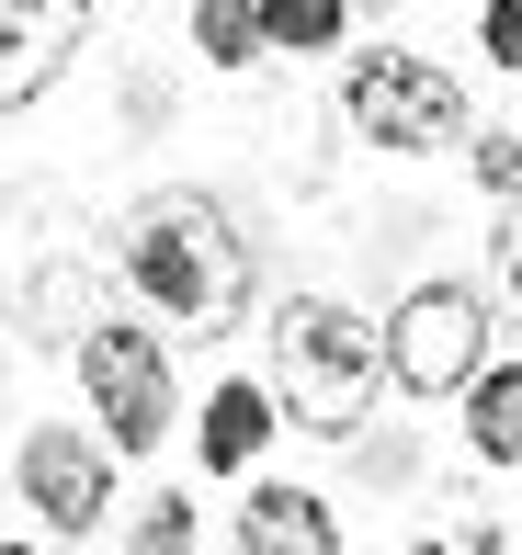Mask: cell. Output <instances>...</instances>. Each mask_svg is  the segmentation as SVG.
Segmentation results:
<instances>
[{
  "mask_svg": "<svg viewBox=\"0 0 522 555\" xmlns=\"http://www.w3.org/2000/svg\"><path fill=\"white\" fill-rule=\"evenodd\" d=\"M126 284L170 318V330L216 340V330L251 318V238L228 227L216 193H148L126 216Z\"/></svg>",
  "mask_w": 522,
  "mask_h": 555,
  "instance_id": "6da1fadb",
  "label": "cell"
},
{
  "mask_svg": "<svg viewBox=\"0 0 522 555\" xmlns=\"http://www.w3.org/2000/svg\"><path fill=\"white\" fill-rule=\"evenodd\" d=\"M272 409L318 442H353V420L375 409V374H386V330L330 295H284L272 307Z\"/></svg>",
  "mask_w": 522,
  "mask_h": 555,
  "instance_id": "7a4b0ae2",
  "label": "cell"
},
{
  "mask_svg": "<svg viewBox=\"0 0 522 555\" xmlns=\"http://www.w3.org/2000/svg\"><path fill=\"white\" fill-rule=\"evenodd\" d=\"M341 114H353L364 147L386 159H432V147L466 137V80L443 57H409V46H375V57L341 68Z\"/></svg>",
  "mask_w": 522,
  "mask_h": 555,
  "instance_id": "3957f363",
  "label": "cell"
},
{
  "mask_svg": "<svg viewBox=\"0 0 522 555\" xmlns=\"http://www.w3.org/2000/svg\"><path fill=\"white\" fill-rule=\"evenodd\" d=\"M80 397H91V420H103V442L114 453H160L170 442V351L137 330V318H91L80 330Z\"/></svg>",
  "mask_w": 522,
  "mask_h": 555,
  "instance_id": "277c9868",
  "label": "cell"
},
{
  "mask_svg": "<svg viewBox=\"0 0 522 555\" xmlns=\"http://www.w3.org/2000/svg\"><path fill=\"white\" fill-rule=\"evenodd\" d=\"M488 363V295L478 284H420L386 318V386L397 397H466V374Z\"/></svg>",
  "mask_w": 522,
  "mask_h": 555,
  "instance_id": "5b68a950",
  "label": "cell"
},
{
  "mask_svg": "<svg viewBox=\"0 0 522 555\" xmlns=\"http://www.w3.org/2000/svg\"><path fill=\"white\" fill-rule=\"evenodd\" d=\"M114 465H126V453H114L103 431H80V420H46V431H23V453H12L23 511H35L58 544L103 533V511H114Z\"/></svg>",
  "mask_w": 522,
  "mask_h": 555,
  "instance_id": "8992f818",
  "label": "cell"
},
{
  "mask_svg": "<svg viewBox=\"0 0 522 555\" xmlns=\"http://www.w3.org/2000/svg\"><path fill=\"white\" fill-rule=\"evenodd\" d=\"M80 23L91 0H0V114L58 91V68L80 57Z\"/></svg>",
  "mask_w": 522,
  "mask_h": 555,
  "instance_id": "52a82bcc",
  "label": "cell"
},
{
  "mask_svg": "<svg viewBox=\"0 0 522 555\" xmlns=\"http://www.w3.org/2000/svg\"><path fill=\"white\" fill-rule=\"evenodd\" d=\"M262 442H272V386H216L205 397V431H193V453H205V476H251L262 465Z\"/></svg>",
  "mask_w": 522,
  "mask_h": 555,
  "instance_id": "ba28073f",
  "label": "cell"
},
{
  "mask_svg": "<svg viewBox=\"0 0 522 555\" xmlns=\"http://www.w3.org/2000/svg\"><path fill=\"white\" fill-rule=\"evenodd\" d=\"M239 544H251V555H330L341 521L318 511L307 488H251V499H239Z\"/></svg>",
  "mask_w": 522,
  "mask_h": 555,
  "instance_id": "9c48e42d",
  "label": "cell"
},
{
  "mask_svg": "<svg viewBox=\"0 0 522 555\" xmlns=\"http://www.w3.org/2000/svg\"><path fill=\"white\" fill-rule=\"evenodd\" d=\"M466 453H478V465H522V363L466 374Z\"/></svg>",
  "mask_w": 522,
  "mask_h": 555,
  "instance_id": "30bf717a",
  "label": "cell"
},
{
  "mask_svg": "<svg viewBox=\"0 0 522 555\" xmlns=\"http://www.w3.org/2000/svg\"><path fill=\"white\" fill-rule=\"evenodd\" d=\"M341 35H353V0H262V46L284 57H330Z\"/></svg>",
  "mask_w": 522,
  "mask_h": 555,
  "instance_id": "8fae6325",
  "label": "cell"
},
{
  "mask_svg": "<svg viewBox=\"0 0 522 555\" xmlns=\"http://www.w3.org/2000/svg\"><path fill=\"white\" fill-rule=\"evenodd\" d=\"M193 57L205 68H262V0H193Z\"/></svg>",
  "mask_w": 522,
  "mask_h": 555,
  "instance_id": "7c38bea8",
  "label": "cell"
},
{
  "mask_svg": "<svg viewBox=\"0 0 522 555\" xmlns=\"http://www.w3.org/2000/svg\"><path fill=\"white\" fill-rule=\"evenodd\" d=\"M137 544H148V555L193 544V499H148V511H137Z\"/></svg>",
  "mask_w": 522,
  "mask_h": 555,
  "instance_id": "4fadbf2b",
  "label": "cell"
},
{
  "mask_svg": "<svg viewBox=\"0 0 522 555\" xmlns=\"http://www.w3.org/2000/svg\"><path fill=\"white\" fill-rule=\"evenodd\" d=\"M466 170H478V182L511 205V193H522V137H478V159H466Z\"/></svg>",
  "mask_w": 522,
  "mask_h": 555,
  "instance_id": "5bb4252c",
  "label": "cell"
},
{
  "mask_svg": "<svg viewBox=\"0 0 522 555\" xmlns=\"http://www.w3.org/2000/svg\"><path fill=\"white\" fill-rule=\"evenodd\" d=\"M478 46L500 68H522V0H488V12H478Z\"/></svg>",
  "mask_w": 522,
  "mask_h": 555,
  "instance_id": "9a60e30c",
  "label": "cell"
},
{
  "mask_svg": "<svg viewBox=\"0 0 522 555\" xmlns=\"http://www.w3.org/2000/svg\"><path fill=\"white\" fill-rule=\"evenodd\" d=\"M500 295L522 307V193H511V216H500Z\"/></svg>",
  "mask_w": 522,
  "mask_h": 555,
  "instance_id": "2e32d148",
  "label": "cell"
},
{
  "mask_svg": "<svg viewBox=\"0 0 522 555\" xmlns=\"http://www.w3.org/2000/svg\"><path fill=\"white\" fill-rule=\"evenodd\" d=\"M353 12H375V0H353Z\"/></svg>",
  "mask_w": 522,
  "mask_h": 555,
  "instance_id": "e0dca14e",
  "label": "cell"
}]
</instances>
